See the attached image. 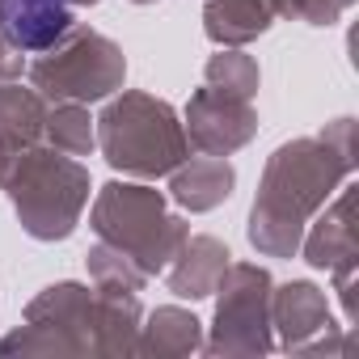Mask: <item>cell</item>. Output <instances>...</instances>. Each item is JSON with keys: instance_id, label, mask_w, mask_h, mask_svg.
Masks as SVG:
<instances>
[{"instance_id": "6da1fadb", "label": "cell", "mask_w": 359, "mask_h": 359, "mask_svg": "<svg viewBox=\"0 0 359 359\" xmlns=\"http://www.w3.org/2000/svg\"><path fill=\"white\" fill-rule=\"evenodd\" d=\"M72 22V0H0V34L22 51H47Z\"/></svg>"}]
</instances>
